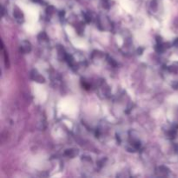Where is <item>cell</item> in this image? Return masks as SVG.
Returning a JSON list of instances; mask_svg holds the SVG:
<instances>
[{
    "instance_id": "7a4b0ae2",
    "label": "cell",
    "mask_w": 178,
    "mask_h": 178,
    "mask_svg": "<svg viewBox=\"0 0 178 178\" xmlns=\"http://www.w3.org/2000/svg\"><path fill=\"white\" fill-rule=\"evenodd\" d=\"M33 79L35 81H37V82H39V83H44L45 82V79H44V77L43 76H41L39 74H37V73H36V75L33 77Z\"/></svg>"
},
{
    "instance_id": "6da1fadb",
    "label": "cell",
    "mask_w": 178,
    "mask_h": 178,
    "mask_svg": "<svg viewBox=\"0 0 178 178\" xmlns=\"http://www.w3.org/2000/svg\"><path fill=\"white\" fill-rule=\"evenodd\" d=\"M24 44L25 45H24V43L21 45V47H20V50H22L23 52H29L30 50H31V45H30V43L29 42H24Z\"/></svg>"
}]
</instances>
